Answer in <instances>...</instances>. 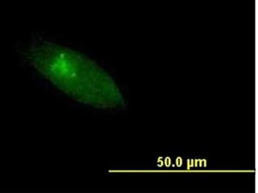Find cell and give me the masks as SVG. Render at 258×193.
<instances>
[{
	"mask_svg": "<svg viewBox=\"0 0 258 193\" xmlns=\"http://www.w3.org/2000/svg\"><path fill=\"white\" fill-rule=\"evenodd\" d=\"M30 63L73 100L96 108L111 104L110 78L96 62L76 50L48 41H36L27 51Z\"/></svg>",
	"mask_w": 258,
	"mask_h": 193,
	"instance_id": "cell-1",
	"label": "cell"
}]
</instances>
